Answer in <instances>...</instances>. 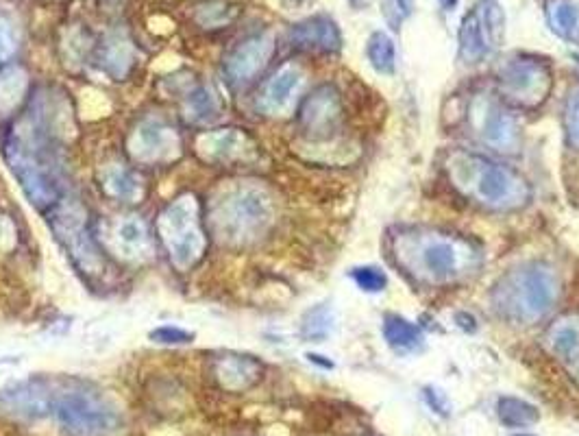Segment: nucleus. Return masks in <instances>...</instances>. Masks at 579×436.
Here are the masks:
<instances>
[{
    "label": "nucleus",
    "mask_w": 579,
    "mask_h": 436,
    "mask_svg": "<svg viewBox=\"0 0 579 436\" xmlns=\"http://www.w3.org/2000/svg\"><path fill=\"white\" fill-rule=\"evenodd\" d=\"M479 133H482L488 147L501 153L519 151L521 147V127L519 120L497 99H488L479 109Z\"/></svg>",
    "instance_id": "ddd939ff"
},
{
    "label": "nucleus",
    "mask_w": 579,
    "mask_h": 436,
    "mask_svg": "<svg viewBox=\"0 0 579 436\" xmlns=\"http://www.w3.org/2000/svg\"><path fill=\"white\" fill-rule=\"evenodd\" d=\"M342 101L334 86H320L305 96L299 109V123L307 136L329 138L340 127Z\"/></svg>",
    "instance_id": "f8f14e48"
},
{
    "label": "nucleus",
    "mask_w": 579,
    "mask_h": 436,
    "mask_svg": "<svg viewBox=\"0 0 579 436\" xmlns=\"http://www.w3.org/2000/svg\"><path fill=\"white\" fill-rule=\"evenodd\" d=\"M384 338L397 354H416L425 345L421 327L399 317V314H388L384 319Z\"/></svg>",
    "instance_id": "4be33fe9"
},
{
    "label": "nucleus",
    "mask_w": 579,
    "mask_h": 436,
    "mask_svg": "<svg viewBox=\"0 0 579 436\" xmlns=\"http://www.w3.org/2000/svg\"><path fill=\"white\" fill-rule=\"evenodd\" d=\"M408 269L416 271L431 284H449L471 273L479 253L471 242L445 234L405 236Z\"/></svg>",
    "instance_id": "20e7f679"
},
{
    "label": "nucleus",
    "mask_w": 579,
    "mask_h": 436,
    "mask_svg": "<svg viewBox=\"0 0 579 436\" xmlns=\"http://www.w3.org/2000/svg\"><path fill=\"white\" fill-rule=\"evenodd\" d=\"M5 160L24 195L38 210H53L61 197L51 131L33 116H24L5 138Z\"/></svg>",
    "instance_id": "f257e3e1"
},
{
    "label": "nucleus",
    "mask_w": 579,
    "mask_h": 436,
    "mask_svg": "<svg viewBox=\"0 0 579 436\" xmlns=\"http://www.w3.org/2000/svg\"><path fill=\"white\" fill-rule=\"evenodd\" d=\"M116 249L129 260H138L146 256L151 249V234L149 227L140 216H125L120 218L114 229Z\"/></svg>",
    "instance_id": "aec40b11"
},
{
    "label": "nucleus",
    "mask_w": 579,
    "mask_h": 436,
    "mask_svg": "<svg viewBox=\"0 0 579 436\" xmlns=\"http://www.w3.org/2000/svg\"><path fill=\"white\" fill-rule=\"evenodd\" d=\"M351 280L360 286L364 293H381L388 286V275L379 266H355Z\"/></svg>",
    "instance_id": "473e14b6"
},
{
    "label": "nucleus",
    "mask_w": 579,
    "mask_h": 436,
    "mask_svg": "<svg viewBox=\"0 0 579 436\" xmlns=\"http://www.w3.org/2000/svg\"><path fill=\"white\" fill-rule=\"evenodd\" d=\"M133 59H135V51L125 35L112 33L101 44V66H105L109 75L116 79L129 75L133 68Z\"/></svg>",
    "instance_id": "5701e85b"
},
{
    "label": "nucleus",
    "mask_w": 579,
    "mask_h": 436,
    "mask_svg": "<svg viewBox=\"0 0 579 436\" xmlns=\"http://www.w3.org/2000/svg\"><path fill=\"white\" fill-rule=\"evenodd\" d=\"M294 3H303V0H294Z\"/></svg>",
    "instance_id": "ea45409f"
},
{
    "label": "nucleus",
    "mask_w": 579,
    "mask_h": 436,
    "mask_svg": "<svg viewBox=\"0 0 579 436\" xmlns=\"http://www.w3.org/2000/svg\"><path fill=\"white\" fill-rule=\"evenodd\" d=\"M16 33L11 22L0 16V68H3L16 53Z\"/></svg>",
    "instance_id": "72a5a7b5"
},
{
    "label": "nucleus",
    "mask_w": 579,
    "mask_h": 436,
    "mask_svg": "<svg viewBox=\"0 0 579 436\" xmlns=\"http://www.w3.org/2000/svg\"><path fill=\"white\" fill-rule=\"evenodd\" d=\"M183 112L190 123H209V120L218 118L220 101L218 96L207 86H196L183 103Z\"/></svg>",
    "instance_id": "393cba45"
},
{
    "label": "nucleus",
    "mask_w": 579,
    "mask_h": 436,
    "mask_svg": "<svg viewBox=\"0 0 579 436\" xmlns=\"http://www.w3.org/2000/svg\"><path fill=\"white\" fill-rule=\"evenodd\" d=\"M253 140L242 129H218L207 131L196 138V151L205 162L231 164L249 160L253 153Z\"/></svg>",
    "instance_id": "2eb2a0df"
},
{
    "label": "nucleus",
    "mask_w": 579,
    "mask_h": 436,
    "mask_svg": "<svg viewBox=\"0 0 579 436\" xmlns=\"http://www.w3.org/2000/svg\"><path fill=\"white\" fill-rule=\"evenodd\" d=\"M512 436H532V434H512Z\"/></svg>",
    "instance_id": "58836bf2"
},
{
    "label": "nucleus",
    "mask_w": 579,
    "mask_h": 436,
    "mask_svg": "<svg viewBox=\"0 0 579 436\" xmlns=\"http://www.w3.org/2000/svg\"><path fill=\"white\" fill-rule=\"evenodd\" d=\"M425 399H427L429 408L434 410L436 415L449 417V413H451V402H449L445 393L438 391V389H434V386H427V389H425Z\"/></svg>",
    "instance_id": "c9c22d12"
},
{
    "label": "nucleus",
    "mask_w": 579,
    "mask_h": 436,
    "mask_svg": "<svg viewBox=\"0 0 579 436\" xmlns=\"http://www.w3.org/2000/svg\"><path fill=\"white\" fill-rule=\"evenodd\" d=\"M549 20L566 40H579V7L573 0H556L549 5Z\"/></svg>",
    "instance_id": "cd10ccee"
},
{
    "label": "nucleus",
    "mask_w": 579,
    "mask_h": 436,
    "mask_svg": "<svg viewBox=\"0 0 579 436\" xmlns=\"http://www.w3.org/2000/svg\"><path fill=\"white\" fill-rule=\"evenodd\" d=\"M501 88L514 103L534 107L547 99L551 88L549 70L532 59H514L501 70Z\"/></svg>",
    "instance_id": "9b49d317"
},
{
    "label": "nucleus",
    "mask_w": 579,
    "mask_h": 436,
    "mask_svg": "<svg viewBox=\"0 0 579 436\" xmlns=\"http://www.w3.org/2000/svg\"><path fill=\"white\" fill-rule=\"evenodd\" d=\"M334 325H336L334 310L325 304H320V306H314L303 314L301 334H303L305 341L320 343V341H327L329 334L334 332Z\"/></svg>",
    "instance_id": "bb28decb"
},
{
    "label": "nucleus",
    "mask_w": 579,
    "mask_h": 436,
    "mask_svg": "<svg viewBox=\"0 0 579 436\" xmlns=\"http://www.w3.org/2000/svg\"><path fill=\"white\" fill-rule=\"evenodd\" d=\"M277 51L273 33H255L251 38L242 40L225 57V75L233 86H246L262 75Z\"/></svg>",
    "instance_id": "9d476101"
},
{
    "label": "nucleus",
    "mask_w": 579,
    "mask_h": 436,
    "mask_svg": "<svg viewBox=\"0 0 579 436\" xmlns=\"http://www.w3.org/2000/svg\"><path fill=\"white\" fill-rule=\"evenodd\" d=\"M290 42L303 48V51L338 53L342 46V35L338 24L329 16H312L294 24L290 31Z\"/></svg>",
    "instance_id": "dca6fc26"
},
{
    "label": "nucleus",
    "mask_w": 579,
    "mask_h": 436,
    "mask_svg": "<svg viewBox=\"0 0 579 436\" xmlns=\"http://www.w3.org/2000/svg\"><path fill=\"white\" fill-rule=\"evenodd\" d=\"M157 236L166 247L172 264L188 271L203 258L207 238L201 227L199 201L192 195H183L162 210L157 218Z\"/></svg>",
    "instance_id": "39448f33"
},
{
    "label": "nucleus",
    "mask_w": 579,
    "mask_h": 436,
    "mask_svg": "<svg viewBox=\"0 0 579 436\" xmlns=\"http://www.w3.org/2000/svg\"><path fill=\"white\" fill-rule=\"evenodd\" d=\"M55 395L42 380H24L0 391V408L5 413L27 419H40L51 413Z\"/></svg>",
    "instance_id": "4468645a"
},
{
    "label": "nucleus",
    "mask_w": 579,
    "mask_h": 436,
    "mask_svg": "<svg viewBox=\"0 0 579 436\" xmlns=\"http://www.w3.org/2000/svg\"><path fill=\"white\" fill-rule=\"evenodd\" d=\"M549 345L556 356L564 360H573L579 351V327L573 325L571 321L553 325L549 332Z\"/></svg>",
    "instance_id": "c85d7f7f"
},
{
    "label": "nucleus",
    "mask_w": 579,
    "mask_h": 436,
    "mask_svg": "<svg viewBox=\"0 0 579 436\" xmlns=\"http://www.w3.org/2000/svg\"><path fill=\"white\" fill-rule=\"evenodd\" d=\"M101 188L109 199L120 203H140L144 197V184L138 173L129 166L109 164L101 175Z\"/></svg>",
    "instance_id": "6ab92c4d"
},
{
    "label": "nucleus",
    "mask_w": 579,
    "mask_h": 436,
    "mask_svg": "<svg viewBox=\"0 0 579 436\" xmlns=\"http://www.w3.org/2000/svg\"><path fill=\"white\" fill-rule=\"evenodd\" d=\"M475 9L479 11V16H482L490 46H501L505 33V16L497 0H479Z\"/></svg>",
    "instance_id": "c756f323"
},
{
    "label": "nucleus",
    "mask_w": 579,
    "mask_h": 436,
    "mask_svg": "<svg viewBox=\"0 0 579 436\" xmlns=\"http://www.w3.org/2000/svg\"><path fill=\"white\" fill-rule=\"evenodd\" d=\"M458 162L466 166V181H471L473 195L492 210H519L532 199L527 181L512 168L488 162L484 157L462 155Z\"/></svg>",
    "instance_id": "423d86ee"
},
{
    "label": "nucleus",
    "mask_w": 579,
    "mask_h": 436,
    "mask_svg": "<svg viewBox=\"0 0 579 436\" xmlns=\"http://www.w3.org/2000/svg\"><path fill=\"white\" fill-rule=\"evenodd\" d=\"M497 415H499L503 426L529 428V426H534V423H538L540 410L534 404L525 402V399L501 397L497 402Z\"/></svg>",
    "instance_id": "b1692460"
},
{
    "label": "nucleus",
    "mask_w": 579,
    "mask_h": 436,
    "mask_svg": "<svg viewBox=\"0 0 579 436\" xmlns=\"http://www.w3.org/2000/svg\"><path fill=\"white\" fill-rule=\"evenodd\" d=\"M564 131L566 142L579 151V83L569 90L564 101Z\"/></svg>",
    "instance_id": "7c9ffc66"
},
{
    "label": "nucleus",
    "mask_w": 579,
    "mask_h": 436,
    "mask_svg": "<svg viewBox=\"0 0 579 436\" xmlns=\"http://www.w3.org/2000/svg\"><path fill=\"white\" fill-rule=\"evenodd\" d=\"M233 18H236V7L223 3V0L201 7L199 14H196V22H199L205 29L223 27V24H229Z\"/></svg>",
    "instance_id": "2f4dec72"
},
{
    "label": "nucleus",
    "mask_w": 579,
    "mask_h": 436,
    "mask_svg": "<svg viewBox=\"0 0 579 436\" xmlns=\"http://www.w3.org/2000/svg\"><path fill=\"white\" fill-rule=\"evenodd\" d=\"M301 83H303V72L299 66H294V64L281 66L264 86V92H262L264 112L273 116L288 112L294 99H297Z\"/></svg>",
    "instance_id": "a211bd4d"
},
{
    "label": "nucleus",
    "mask_w": 579,
    "mask_h": 436,
    "mask_svg": "<svg viewBox=\"0 0 579 436\" xmlns=\"http://www.w3.org/2000/svg\"><path fill=\"white\" fill-rule=\"evenodd\" d=\"M51 225L79 269L96 273L98 266H101V253H98L94 238L85 227L83 214L77 208H66V205L57 203L53 208Z\"/></svg>",
    "instance_id": "6e6552de"
},
{
    "label": "nucleus",
    "mask_w": 579,
    "mask_h": 436,
    "mask_svg": "<svg viewBox=\"0 0 579 436\" xmlns=\"http://www.w3.org/2000/svg\"><path fill=\"white\" fill-rule=\"evenodd\" d=\"M560 299V277L545 262L514 266L495 284L490 304L501 319L534 325L556 308Z\"/></svg>",
    "instance_id": "f03ea898"
},
{
    "label": "nucleus",
    "mask_w": 579,
    "mask_h": 436,
    "mask_svg": "<svg viewBox=\"0 0 579 436\" xmlns=\"http://www.w3.org/2000/svg\"><path fill=\"white\" fill-rule=\"evenodd\" d=\"M151 338L155 343H164V345H183V343H190L192 341V334L181 330V327H157L155 332H151Z\"/></svg>",
    "instance_id": "f704fd0d"
},
{
    "label": "nucleus",
    "mask_w": 579,
    "mask_h": 436,
    "mask_svg": "<svg viewBox=\"0 0 579 436\" xmlns=\"http://www.w3.org/2000/svg\"><path fill=\"white\" fill-rule=\"evenodd\" d=\"M440 5L445 9H453L455 5H458V0H440Z\"/></svg>",
    "instance_id": "4c0bfd02"
},
{
    "label": "nucleus",
    "mask_w": 579,
    "mask_h": 436,
    "mask_svg": "<svg viewBox=\"0 0 579 436\" xmlns=\"http://www.w3.org/2000/svg\"><path fill=\"white\" fill-rule=\"evenodd\" d=\"M277 208L264 188L240 186L227 192L212 210L214 234L233 247L253 245L275 225Z\"/></svg>",
    "instance_id": "7ed1b4c3"
},
{
    "label": "nucleus",
    "mask_w": 579,
    "mask_h": 436,
    "mask_svg": "<svg viewBox=\"0 0 579 436\" xmlns=\"http://www.w3.org/2000/svg\"><path fill=\"white\" fill-rule=\"evenodd\" d=\"M53 413L68 436H105L118 426V413L105 399L85 389L55 395Z\"/></svg>",
    "instance_id": "0eeeda50"
},
{
    "label": "nucleus",
    "mask_w": 579,
    "mask_h": 436,
    "mask_svg": "<svg viewBox=\"0 0 579 436\" xmlns=\"http://www.w3.org/2000/svg\"><path fill=\"white\" fill-rule=\"evenodd\" d=\"M412 3H414V0H397V5L401 7L403 14H410V11H412Z\"/></svg>",
    "instance_id": "e433bc0d"
},
{
    "label": "nucleus",
    "mask_w": 579,
    "mask_h": 436,
    "mask_svg": "<svg viewBox=\"0 0 579 436\" xmlns=\"http://www.w3.org/2000/svg\"><path fill=\"white\" fill-rule=\"evenodd\" d=\"M368 62L379 72V75H392L397 70V46L384 31H375L368 38Z\"/></svg>",
    "instance_id": "a878e982"
},
{
    "label": "nucleus",
    "mask_w": 579,
    "mask_h": 436,
    "mask_svg": "<svg viewBox=\"0 0 579 436\" xmlns=\"http://www.w3.org/2000/svg\"><path fill=\"white\" fill-rule=\"evenodd\" d=\"M458 40H460V57L466 64L482 62V59L488 55L492 46H490L482 16H479L477 9H471L464 16L460 31H458Z\"/></svg>",
    "instance_id": "412c9836"
},
{
    "label": "nucleus",
    "mask_w": 579,
    "mask_h": 436,
    "mask_svg": "<svg viewBox=\"0 0 579 436\" xmlns=\"http://www.w3.org/2000/svg\"><path fill=\"white\" fill-rule=\"evenodd\" d=\"M181 140L175 127L159 118L140 120L129 136V153L140 164H159L177 157Z\"/></svg>",
    "instance_id": "1a4fd4ad"
},
{
    "label": "nucleus",
    "mask_w": 579,
    "mask_h": 436,
    "mask_svg": "<svg viewBox=\"0 0 579 436\" xmlns=\"http://www.w3.org/2000/svg\"><path fill=\"white\" fill-rule=\"evenodd\" d=\"M264 367L262 362H257L253 356H240V354H227L216 360L214 375L220 382V386L233 393L249 391L262 380Z\"/></svg>",
    "instance_id": "f3484780"
}]
</instances>
